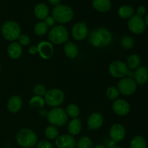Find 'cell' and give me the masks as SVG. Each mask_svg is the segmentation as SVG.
<instances>
[{"label":"cell","mask_w":148,"mask_h":148,"mask_svg":"<svg viewBox=\"0 0 148 148\" xmlns=\"http://www.w3.org/2000/svg\"><path fill=\"white\" fill-rule=\"evenodd\" d=\"M7 51L11 59H17L23 54V46L17 41L11 42L7 47Z\"/></svg>","instance_id":"obj_18"},{"label":"cell","mask_w":148,"mask_h":148,"mask_svg":"<svg viewBox=\"0 0 148 148\" xmlns=\"http://www.w3.org/2000/svg\"><path fill=\"white\" fill-rule=\"evenodd\" d=\"M48 29L49 27H47L45 23L43 21L38 22L34 26V33L36 36H43L48 33Z\"/></svg>","instance_id":"obj_31"},{"label":"cell","mask_w":148,"mask_h":148,"mask_svg":"<svg viewBox=\"0 0 148 148\" xmlns=\"http://www.w3.org/2000/svg\"><path fill=\"white\" fill-rule=\"evenodd\" d=\"M1 33L3 38L8 41H16L21 35V27L17 22L7 20L1 26Z\"/></svg>","instance_id":"obj_3"},{"label":"cell","mask_w":148,"mask_h":148,"mask_svg":"<svg viewBox=\"0 0 148 148\" xmlns=\"http://www.w3.org/2000/svg\"><path fill=\"white\" fill-rule=\"evenodd\" d=\"M45 101L43 97L38 96V95H34L30 98L29 101V105L30 108L35 110H40L44 107Z\"/></svg>","instance_id":"obj_26"},{"label":"cell","mask_w":148,"mask_h":148,"mask_svg":"<svg viewBox=\"0 0 148 148\" xmlns=\"http://www.w3.org/2000/svg\"><path fill=\"white\" fill-rule=\"evenodd\" d=\"M81 130H82V122L79 119H72L68 123L67 131L70 135L73 137L78 135L80 133Z\"/></svg>","instance_id":"obj_20"},{"label":"cell","mask_w":148,"mask_h":148,"mask_svg":"<svg viewBox=\"0 0 148 148\" xmlns=\"http://www.w3.org/2000/svg\"><path fill=\"white\" fill-rule=\"evenodd\" d=\"M46 104L52 108L59 107L65 100V95L62 90L59 88H52L46 91L44 95Z\"/></svg>","instance_id":"obj_7"},{"label":"cell","mask_w":148,"mask_h":148,"mask_svg":"<svg viewBox=\"0 0 148 148\" xmlns=\"http://www.w3.org/2000/svg\"><path fill=\"white\" fill-rule=\"evenodd\" d=\"M45 23V24L47 25L48 27H53V26L55 25V23H56V20H54V18H53V17L50 15L48 16L47 17H46V18L44 19V21H43Z\"/></svg>","instance_id":"obj_37"},{"label":"cell","mask_w":148,"mask_h":148,"mask_svg":"<svg viewBox=\"0 0 148 148\" xmlns=\"http://www.w3.org/2000/svg\"><path fill=\"white\" fill-rule=\"evenodd\" d=\"M134 72L133 70H130V69H128L127 71V75H126V77L130 78V79H134Z\"/></svg>","instance_id":"obj_41"},{"label":"cell","mask_w":148,"mask_h":148,"mask_svg":"<svg viewBox=\"0 0 148 148\" xmlns=\"http://www.w3.org/2000/svg\"><path fill=\"white\" fill-rule=\"evenodd\" d=\"M0 100H1V98H0Z\"/></svg>","instance_id":"obj_48"},{"label":"cell","mask_w":148,"mask_h":148,"mask_svg":"<svg viewBox=\"0 0 148 148\" xmlns=\"http://www.w3.org/2000/svg\"><path fill=\"white\" fill-rule=\"evenodd\" d=\"M112 109L116 115L119 116H125L130 114L131 106L127 101L122 98H118L113 103Z\"/></svg>","instance_id":"obj_12"},{"label":"cell","mask_w":148,"mask_h":148,"mask_svg":"<svg viewBox=\"0 0 148 148\" xmlns=\"http://www.w3.org/2000/svg\"><path fill=\"white\" fill-rule=\"evenodd\" d=\"M128 28L132 33L136 35H140L145 32L146 29L144 19L137 14H134L129 19L127 23Z\"/></svg>","instance_id":"obj_10"},{"label":"cell","mask_w":148,"mask_h":148,"mask_svg":"<svg viewBox=\"0 0 148 148\" xmlns=\"http://www.w3.org/2000/svg\"><path fill=\"white\" fill-rule=\"evenodd\" d=\"M128 69L127 64L119 60L111 62L108 66V72L111 76L114 78H120V79L125 77Z\"/></svg>","instance_id":"obj_9"},{"label":"cell","mask_w":148,"mask_h":148,"mask_svg":"<svg viewBox=\"0 0 148 148\" xmlns=\"http://www.w3.org/2000/svg\"><path fill=\"white\" fill-rule=\"evenodd\" d=\"M106 94V96L108 99L114 101L116 99H118L119 97L120 92L117 87L110 86L107 88Z\"/></svg>","instance_id":"obj_32"},{"label":"cell","mask_w":148,"mask_h":148,"mask_svg":"<svg viewBox=\"0 0 148 148\" xmlns=\"http://www.w3.org/2000/svg\"><path fill=\"white\" fill-rule=\"evenodd\" d=\"M141 64V59L137 54H131L127 61V66L130 70H136Z\"/></svg>","instance_id":"obj_25"},{"label":"cell","mask_w":148,"mask_h":148,"mask_svg":"<svg viewBox=\"0 0 148 148\" xmlns=\"http://www.w3.org/2000/svg\"><path fill=\"white\" fill-rule=\"evenodd\" d=\"M44 134L46 138L49 140H55L59 136V130L57 127L51 124L45 129Z\"/></svg>","instance_id":"obj_27"},{"label":"cell","mask_w":148,"mask_h":148,"mask_svg":"<svg viewBox=\"0 0 148 148\" xmlns=\"http://www.w3.org/2000/svg\"><path fill=\"white\" fill-rule=\"evenodd\" d=\"M1 64H0V72H1Z\"/></svg>","instance_id":"obj_45"},{"label":"cell","mask_w":148,"mask_h":148,"mask_svg":"<svg viewBox=\"0 0 148 148\" xmlns=\"http://www.w3.org/2000/svg\"><path fill=\"white\" fill-rule=\"evenodd\" d=\"M93 148H107L105 145H98L93 147Z\"/></svg>","instance_id":"obj_44"},{"label":"cell","mask_w":148,"mask_h":148,"mask_svg":"<svg viewBox=\"0 0 148 148\" xmlns=\"http://www.w3.org/2000/svg\"><path fill=\"white\" fill-rule=\"evenodd\" d=\"M48 37L49 42L52 44H63L68 42L69 37V31L63 25H56L49 30Z\"/></svg>","instance_id":"obj_5"},{"label":"cell","mask_w":148,"mask_h":148,"mask_svg":"<svg viewBox=\"0 0 148 148\" xmlns=\"http://www.w3.org/2000/svg\"><path fill=\"white\" fill-rule=\"evenodd\" d=\"M52 17L60 25L66 24L72 21L73 19L74 11L69 6L60 4L53 7Z\"/></svg>","instance_id":"obj_4"},{"label":"cell","mask_w":148,"mask_h":148,"mask_svg":"<svg viewBox=\"0 0 148 148\" xmlns=\"http://www.w3.org/2000/svg\"><path fill=\"white\" fill-rule=\"evenodd\" d=\"M66 113L67 114L68 117H71L72 119L78 118L80 114V109L79 106L75 103H70L66 106Z\"/></svg>","instance_id":"obj_29"},{"label":"cell","mask_w":148,"mask_h":148,"mask_svg":"<svg viewBox=\"0 0 148 148\" xmlns=\"http://www.w3.org/2000/svg\"><path fill=\"white\" fill-rule=\"evenodd\" d=\"M144 21H145V25L147 26V27H148V13L146 14L145 18Z\"/></svg>","instance_id":"obj_43"},{"label":"cell","mask_w":148,"mask_h":148,"mask_svg":"<svg viewBox=\"0 0 148 148\" xmlns=\"http://www.w3.org/2000/svg\"><path fill=\"white\" fill-rule=\"evenodd\" d=\"M46 117L49 124L56 127H63L68 121V116L66 111L60 107L51 109L48 112Z\"/></svg>","instance_id":"obj_6"},{"label":"cell","mask_w":148,"mask_h":148,"mask_svg":"<svg viewBox=\"0 0 148 148\" xmlns=\"http://www.w3.org/2000/svg\"><path fill=\"white\" fill-rule=\"evenodd\" d=\"M38 53L40 58L44 60H49L53 56L54 48L53 44L49 41H41L37 45Z\"/></svg>","instance_id":"obj_13"},{"label":"cell","mask_w":148,"mask_h":148,"mask_svg":"<svg viewBox=\"0 0 148 148\" xmlns=\"http://www.w3.org/2000/svg\"><path fill=\"white\" fill-rule=\"evenodd\" d=\"M18 43L21 45L22 46H29L31 42L30 40V38L27 35L25 34H21L20 36V37L18 38Z\"/></svg>","instance_id":"obj_35"},{"label":"cell","mask_w":148,"mask_h":148,"mask_svg":"<svg viewBox=\"0 0 148 148\" xmlns=\"http://www.w3.org/2000/svg\"><path fill=\"white\" fill-rule=\"evenodd\" d=\"M65 55L69 59H75L78 56L79 50L76 45L72 42H66L64 46Z\"/></svg>","instance_id":"obj_23"},{"label":"cell","mask_w":148,"mask_h":148,"mask_svg":"<svg viewBox=\"0 0 148 148\" xmlns=\"http://www.w3.org/2000/svg\"><path fill=\"white\" fill-rule=\"evenodd\" d=\"M117 88L121 94L124 95H132L136 92L137 88V84L134 79L128 77H123L119 81L117 84Z\"/></svg>","instance_id":"obj_8"},{"label":"cell","mask_w":148,"mask_h":148,"mask_svg":"<svg viewBox=\"0 0 148 148\" xmlns=\"http://www.w3.org/2000/svg\"><path fill=\"white\" fill-rule=\"evenodd\" d=\"M48 1H49V4L54 6V7L55 6L60 4V2H61V0H48Z\"/></svg>","instance_id":"obj_42"},{"label":"cell","mask_w":148,"mask_h":148,"mask_svg":"<svg viewBox=\"0 0 148 148\" xmlns=\"http://www.w3.org/2000/svg\"><path fill=\"white\" fill-rule=\"evenodd\" d=\"M107 148H116L117 147L116 146V143H115V142H114L113 140H110L106 144V146Z\"/></svg>","instance_id":"obj_40"},{"label":"cell","mask_w":148,"mask_h":148,"mask_svg":"<svg viewBox=\"0 0 148 148\" xmlns=\"http://www.w3.org/2000/svg\"><path fill=\"white\" fill-rule=\"evenodd\" d=\"M0 31H1V25H0Z\"/></svg>","instance_id":"obj_47"},{"label":"cell","mask_w":148,"mask_h":148,"mask_svg":"<svg viewBox=\"0 0 148 148\" xmlns=\"http://www.w3.org/2000/svg\"><path fill=\"white\" fill-rule=\"evenodd\" d=\"M134 10L130 5H122L117 10V14L121 19H130L134 15Z\"/></svg>","instance_id":"obj_24"},{"label":"cell","mask_w":148,"mask_h":148,"mask_svg":"<svg viewBox=\"0 0 148 148\" xmlns=\"http://www.w3.org/2000/svg\"><path fill=\"white\" fill-rule=\"evenodd\" d=\"M126 129L122 124H114L109 130V136L111 140L116 143H119L124 140L126 137Z\"/></svg>","instance_id":"obj_14"},{"label":"cell","mask_w":148,"mask_h":148,"mask_svg":"<svg viewBox=\"0 0 148 148\" xmlns=\"http://www.w3.org/2000/svg\"><path fill=\"white\" fill-rule=\"evenodd\" d=\"M37 148H53V145L48 140H42L36 145Z\"/></svg>","instance_id":"obj_36"},{"label":"cell","mask_w":148,"mask_h":148,"mask_svg":"<svg viewBox=\"0 0 148 148\" xmlns=\"http://www.w3.org/2000/svg\"><path fill=\"white\" fill-rule=\"evenodd\" d=\"M16 141L20 147L23 148H33L37 145L38 136L33 130L23 128L17 132Z\"/></svg>","instance_id":"obj_2"},{"label":"cell","mask_w":148,"mask_h":148,"mask_svg":"<svg viewBox=\"0 0 148 148\" xmlns=\"http://www.w3.org/2000/svg\"><path fill=\"white\" fill-rule=\"evenodd\" d=\"M134 80L137 85H143L148 82V69L146 66H140L134 71Z\"/></svg>","instance_id":"obj_17"},{"label":"cell","mask_w":148,"mask_h":148,"mask_svg":"<svg viewBox=\"0 0 148 148\" xmlns=\"http://www.w3.org/2000/svg\"><path fill=\"white\" fill-rule=\"evenodd\" d=\"M130 148H147V143L142 136H135L130 142Z\"/></svg>","instance_id":"obj_28"},{"label":"cell","mask_w":148,"mask_h":148,"mask_svg":"<svg viewBox=\"0 0 148 148\" xmlns=\"http://www.w3.org/2000/svg\"><path fill=\"white\" fill-rule=\"evenodd\" d=\"M89 30L85 22L76 23L72 27L71 34L73 38L77 41H82L88 36Z\"/></svg>","instance_id":"obj_11"},{"label":"cell","mask_w":148,"mask_h":148,"mask_svg":"<svg viewBox=\"0 0 148 148\" xmlns=\"http://www.w3.org/2000/svg\"><path fill=\"white\" fill-rule=\"evenodd\" d=\"M104 118L101 113L95 112L91 114L87 120V125L90 130H99L103 126Z\"/></svg>","instance_id":"obj_16"},{"label":"cell","mask_w":148,"mask_h":148,"mask_svg":"<svg viewBox=\"0 0 148 148\" xmlns=\"http://www.w3.org/2000/svg\"><path fill=\"white\" fill-rule=\"evenodd\" d=\"M22 106H23V101L18 95H12L7 101V109L12 114L19 112Z\"/></svg>","instance_id":"obj_19"},{"label":"cell","mask_w":148,"mask_h":148,"mask_svg":"<svg viewBox=\"0 0 148 148\" xmlns=\"http://www.w3.org/2000/svg\"><path fill=\"white\" fill-rule=\"evenodd\" d=\"M146 12H147V9L145 6L143 5H140L137 8V10H136V12H137V15L140 16V17H143V16L145 15Z\"/></svg>","instance_id":"obj_38"},{"label":"cell","mask_w":148,"mask_h":148,"mask_svg":"<svg viewBox=\"0 0 148 148\" xmlns=\"http://www.w3.org/2000/svg\"><path fill=\"white\" fill-rule=\"evenodd\" d=\"M134 45L133 38L129 36H124L121 39V46L124 49H131Z\"/></svg>","instance_id":"obj_33"},{"label":"cell","mask_w":148,"mask_h":148,"mask_svg":"<svg viewBox=\"0 0 148 148\" xmlns=\"http://www.w3.org/2000/svg\"><path fill=\"white\" fill-rule=\"evenodd\" d=\"M33 92H34L35 95H38V96L43 97L44 96L46 92V88L45 85H42V84H36L34 87H33Z\"/></svg>","instance_id":"obj_34"},{"label":"cell","mask_w":148,"mask_h":148,"mask_svg":"<svg viewBox=\"0 0 148 148\" xmlns=\"http://www.w3.org/2000/svg\"><path fill=\"white\" fill-rule=\"evenodd\" d=\"M116 148H123V147H116Z\"/></svg>","instance_id":"obj_46"},{"label":"cell","mask_w":148,"mask_h":148,"mask_svg":"<svg viewBox=\"0 0 148 148\" xmlns=\"http://www.w3.org/2000/svg\"><path fill=\"white\" fill-rule=\"evenodd\" d=\"M28 52H29V53L31 55H35V54H36V53H38L37 46H30L28 49Z\"/></svg>","instance_id":"obj_39"},{"label":"cell","mask_w":148,"mask_h":148,"mask_svg":"<svg viewBox=\"0 0 148 148\" xmlns=\"http://www.w3.org/2000/svg\"><path fill=\"white\" fill-rule=\"evenodd\" d=\"M92 5L98 12H107L111 8V0H92Z\"/></svg>","instance_id":"obj_22"},{"label":"cell","mask_w":148,"mask_h":148,"mask_svg":"<svg viewBox=\"0 0 148 148\" xmlns=\"http://www.w3.org/2000/svg\"><path fill=\"white\" fill-rule=\"evenodd\" d=\"M77 148H93V143L92 140L88 136L80 137L77 142Z\"/></svg>","instance_id":"obj_30"},{"label":"cell","mask_w":148,"mask_h":148,"mask_svg":"<svg viewBox=\"0 0 148 148\" xmlns=\"http://www.w3.org/2000/svg\"><path fill=\"white\" fill-rule=\"evenodd\" d=\"M34 14L38 20H44L49 14V8L44 3H39L36 4L34 8Z\"/></svg>","instance_id":"obj_21"},{"label":"cell","mask_w":148,"mask_h":148,"mask_svg":"<svg viewBox=\"0 0 148 148\" xmlns=\"http://www.w3.org/2000/svg\"><path fill=\"white\" fill-rule=\"evenodd\" d=\"M113 36L111 32L105 27H98L89 34L88 40L91 46L95 48L106 47L111 44Z\"/></svg>","instance_id":"obj_1"},{"label":"cell","mask_w":148,"mask_h":148,"mask_svg":"<svg viewBox=\"0 0 148 148\" xmlns=\"http://www.w3.org/2000/svg\"><path fill=\"white\" fill-rule=\"evenodd\" d=\"M77 141L73 136L69 134L59 135L55 140V145L58 148H75Z\"/></svg>","instance_id":"obj_15"}]
</instances>
